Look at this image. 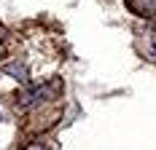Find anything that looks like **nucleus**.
Wrapping results in <instances>:
<instances>
[{"label": "nucleus", "instance_id": "6", "mask_svg": "<svg viewBox=\"0 0 156 150\" xmlns=\"http://www.w3.org/2000/svg\"><path fill=\"white\" fill-rule=\"evenodd\" d=\"M0 56H3V46H0Z\"/></svg>", "mask_w": 156, "mask_h": 150}, {"label": "nucleus", "instance_id": "4", "mask_svg": "<svg viewBox=\"0 0 156 150\" xmlns=\"http://www.w3.org/2000/svg\"><path fill=\"white\" fill-rule=\"evenodd\" d=\"M24 150H51V148H46L43 142H32V145H27Z\"/></svg>", "mask_w": 156, "mask_h": 150}, {"label": "nucleus", "instance_id": "1", "mask_svg": "<svg viewBox=\"0 0 156 150\" xmlns=\"http://www.w3.org/2000/svg\"><path fill=\"white\" fill-rule=\"evenodd\" d=\"M51 91H54V86H35V89H27L24 94H22V99H19V107L35 105V102H41L43 97H48Z\"/></svg>", "mask_w": 156, "mask_h": 150}, {"label": "nucleus", "instance_id": "5", "mask_svg": "<svg viewBox=\"0 0 156 150\" xmlns=\"http://www.w3.org/2000/svg\"><path fill=\"white\" fill-rule=\"evenodd\" d=\"M151 51H154V54H156V32H154V35H151Z\"/></svg>", "mask_w": 156, "mask_h": 150}, {"label": "nucleus", "instance_id": "2", "mask_svg": "<svg viewBox=\"0 0 156 150\" xmlns=\"http://www.w3.org/2000/svg\"><path fill=\"white\" fill-rule=\"evenodd\" d=\"M126 5H129L137 16L156 19V0H126Z\"/></svg>", "mask_w": 156, "mask_h": 150}, {"label": "nucleus", "instance_id": "3", "mask_svg": "<svg viewBox=\"0 0 156 150\" xmlns=\"http://www.w3.org/2000/svg\"><path fill=\"white\" fill-rule=\"evenodd\" d=\"M5 73H8V75H16V80H27L24 67H5Z\"/></svg>", "mask_w": 156, "mask_h": 150}]
</instances>
